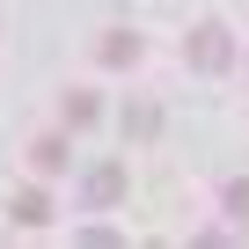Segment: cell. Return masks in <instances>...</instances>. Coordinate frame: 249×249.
I'll list each match as a JSON object with an SVG mask.
<instances>
[{
    "label": "cell",
    "mask_w": 249,
    "mask_h": 249,
    "mask_svg": "<svg viewBox=\"0 0 249 249\" xmlns=\"http://www.w3.org/2000/svg\"><path fill=\"white\" fill-rule=\"evenodd\" d=\"M66 154H73V147H66V132H37V140H30V169H37V176H59V169H66Z\"/></svg>",
    "instance_id": "cell-5"
},
{
    "label": "cell",
    "mask_w": 249,
    "mask_h": 249,
    "mask_svg": "<svg viewBox=\"0 0 249 249\" xmlns=\"http://www.w3.org/2000/svg\"><path fill=\"white\" fill-rule=\"evenodd\" d=\"M95 117H103V103H95V88H66V95H59V124H66V132H88Z\"/></svg>",
    "instance_id": "cell-4"
},
{
    "label": "cell",
    "mask_w": 249,
    "mask_h": 249,
    "mask_svg": "<svg viewBox=\"0 0 249 249\" xmlns=\"http://www.w3.org/2000/svg\"><path fill=\"white\" fill-rule=\"evenodd\" d=\"M183 59L198 66V73H227L242 52H234V37H227V22H198L191 37H183Z\"/></svg>",
    "instance_id": "cell-1"
},
{
    "label": "cell",
    "mask_w": 249,
    "mask_h": 249,
    "mask_svg": "<svg viewBox=\"0 0 249 249\" xmlns=\"http://www.w3.org/2000/svg\"><path fill=\"white\" fill-rule=\"evenodd\" d=\"M8 213H15V220H22V227H44V220H52V198H44V183H22V191H15V205H8Z\"/></svg>",
    "instance_id": "cell-6"
},
{
    "label": "cell",
    "mask_w": 249,
    "mask_h": 249,
    "mask_svg": "<svg viewBox=\"0 0 249 249\" xmlns=\"http://www.w3.org/2000/svg\"><path fill=\"white\" fill-rule=\"evenodd\" d=\"M220 213H227V227H249V176H234L220 191Z\"/></svg>",
    "instance_id": "cell-7"
},
{
    "label": "cell",
    "mask_w": 249,
    "mask_h": 249,
    "mask_svg": "<svg viewBox=\"0 0 249 249\" xmlns=\"http://www.w3.org/2000/svg\"><path fill=\"white\" fill-rule=\"evenodd\" d=\"M95 66H140V30H103L95 37Z\"/></svg>",
    "instance_id": "cell-3"
},
{
    "label": "cell",
    "mask_w": 249,
    "mask_h": 249,
    "mask_svg": "<svg viewBox=\"0 0 249 249\" xmlns=\"http://www.w3.org/2000/svg\"><path fill=\"white\" fill-rule=\"evenodd\" d=\"M124 132H132V140H154L161 132V110L154 103H132V110H124Z\"/></svg>",
    "instance_id": "cell-8"
},
{
    "label": "cell",
    "mask_w": 249,
    "mask_h": 249,
    "mask_svg": "<svg viewBox=\"0 0 249 249\" xmlns=\"http://www.w3.org/2000/svg\"><path fill=\"white\" fill-rule=\"evenodd\" d=\"M81 198H88V213H110V205L124 198V161H95V169L81 176Z\"/></svg>",
    "instance_id": "cell-2"
}]
</instances>
